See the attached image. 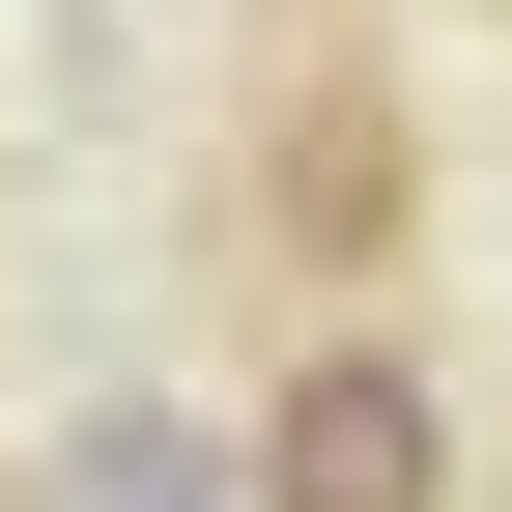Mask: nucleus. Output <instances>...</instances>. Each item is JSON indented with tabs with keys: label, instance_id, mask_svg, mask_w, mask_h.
Masks as SVG:
<instances>
[{
	"label": "nucleus",
	"instance_id": "f257e3e1",
	"mask_svg": "<svg viewBox=\"0 0 512 512\" xmlns=\"http://www.w3.org/2000/svg\"><path fill=\"white\" fill-rule=\"evenodd\" d=\"M256 512H456V399L399 370V313H342V342H285V399L228 427Z\"/></svg>",
	"mask_w": 512,
	"mask_h": 512
},
{
	"label": "nucleus",
	"instance_id": "7ed1b4c3",
	"mask_svg": "<svg viewBox=\"0 0 512 512\" xmlns=\"http://www.w3.org/2000/svg\"><path fill=\"white\" fill-rule=\"evenodd\" d=\"M29 512H256V484H228V427H171V399H86V427L29 456Z\"/></svg>",
	"mask_w": 512,
	"mask_h": 512
},
{
	"label": "nucleus",
	"instance_id": "f03ea898",
	"mask_svg": "<svg viewBox=\"0 0 512 512\" xmlns=\"http://www.w3.org/2000/svg\"><path fill=\"white\" fill-rule=\"evenodd\" d=\"M285 256H399V86H285Z\"/></svg>",
	"mask_w": 512,
	"mask_h": 512
}]
</instances>
